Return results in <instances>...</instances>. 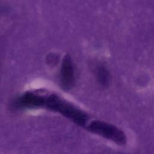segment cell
<instances>
[{
  "label": "cell",
  "instance_id": "cell-1",
  "mask_svg": "<svg viewBox=\"0 0 154 154\" xmlns=\"http://www.w3.org/2000/svg\"><path fill=\"white\" fill-rule=\"evenodd\" d=\"M90 129L93 132L117 144H124L126 143V136L123 131L114 125L99 121L93 122Z\"/></svg>",
  "mask_w": 154,
  "mask_h": 154
},
{
  "label": "cell",
  "instance_id": "cell-2",
  "mask_svg": "<svg viewBox=\"0 0 154 154\" xmlns=\"http://www.w3.org/2000/svg\"><path fill=\"white\" fill-rule=\"evenodd\" d=\"M61 83L64 88H71L75 82V70L72 59L69 55H66L63 59L61 72Z\"/></svg>",
  "mask_w": 154,
  "mask_h": 154
},
{
  "label": "cell",
  "instance_id": "cell-3",
  "mask_svg": "<svg viewBox=\"0 0 154 154\" xmlns=\"http://www.w3.org/2000/svg\"><path fill=\"white\" fill-rule=\"evenodd\" d=\"M96 76L99 84L103 86L108 85L110 81V73L103 65H99L96 69Z\"/></svg>",
  "mask_w": 154,
  "mask_h": 154
}]
</instances>
